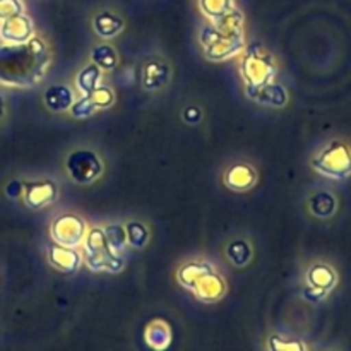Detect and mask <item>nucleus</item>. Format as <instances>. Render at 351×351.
<instances>
[{
  "label": "nucleus",
  "mask_w": 351,
  "mask_h": 351,
  "mask_svg": "<svg viewBox=\"0 0 351 351\" xmlns=\"http://www.w3.org/2000/svg\"><path fill=\"white\" fill-rule=\"evenodd\" d=\"M53 62L50 47L34 34L23 45H0V84L31 89L45 81Z\"/></svg>",
  "instance_id": "f257e3e1"
},
{
  "label": "nucleus",
  "mask_w": 351,
  "mask_h": 351,
  "mask_svg": "<svg viewBox=\"0 0 351 351\" xmlns=\"http://www.w3.org/2000/svg\"><path fill=\"white\" fill-rule=\"evenodd\" d=\"M243 23L245 16L235 7L221 19L202 24L199 31V45L204 57L211 62H225L242 53L245 48Z\"/></svg>",
  "instance_id": "f03ea898"
},
{
  "label": "nucleus",
  "mask_w": 351,
  "mask_h": 351,
  "mask_svg": "<svg viewBox=\"0 0 351 351\" xmlns=\"http://www.w3.org/2000/svg\"><path fill=\"white\" fill-rule=\"evenodd\" d=\"M177 281L202 304H216L228 291L225 278L208 261H191L178 267Z\"/></svg>",
  "instance_id": "7ed1b4c3"
},
{
  "label": "nucleus",
  "mask_w": 351,
  "mask_h": 351,
  "mask_svg": "<svg viewBox=\"0 0 351 351\" xmlns=\"http://www.w3.org/2000/svg\"><path fill=\"white\" fill-rule=\"evenodd\" d=\"M82 263L93 273H112L117 274L125 267V256L113 252L106 240L103 226L88 228L86 239L81 245Z\"/></svg>",
  "instance_id": "20e7f679"
},
{
  "label": "nucleus",
  "mask_w": 351,
  "mask_h": 351,
  "mask_svg": "<svg viewBox=\"0 0 351 351\" xmlns=\"http://www.w3.org/2000/svg\"><path fill=\"white\" fill-rule=\"evenodd\" d=\"M240 75L243 79V84L249 88L271 84L278 75V64L274 60V55L263 43L252 41L242 51Z\"/></svg>",
  "instance_id": "39448f33"
},
{
  "label": "nucleus",
  "mask_w": 351,
  "mask_h": 351,
  "mask_svg": "<svg viewBox=\"0 0 351 351\" xmlns=\"http://www.w3.org/2000/svg\"><path fill=\"white\" fill-rule=\"evenodd\" d=\"M312 170L331 180L351 178V146L345 141H329L311 160Z\"/></svg>",
  "instance_id": "423d86ee"
},
{
  "label": "nucleus",
  "mask_w": 351,
  "mask_h": 351,
  "mask_svg": "<svg viewBox=\"0 0 351 351\" xmlns=\"http://www.w3.org/2000/svg\"><path fill=\"white\" fill-rule=\"evenodd\" d=\"M67 177L77 185H89L99 180L105 173V163L98 153L88 147H77L71 151L64 161Z\"/></svg>",
  "instance_id": "0eeeda50"
},
{
  "label": "nucleus",
  "mask_w": 351,
  "mask_h": 351,
  "mask_svg": "<svg viewBox=\"0 0 351 351\" xmlns=\"http://www.w3.org/2000/svg\"><path fill=\"white\" fill-rule=\"evenodd\" d=\"M338 271L328 263H314L305 271L304 298L311 304H322L338 287Z\"/></svg>",
  "instance_id": "6e6552de"
},
{
  "label": "nucleus",
  "mask_w": 351,
  "mask_h": 351,
  "mask_svg": "<svg viewBox=\"0 0 351 351\" xmlns=\"http://www.w3.org/2000/svg\"><path fill=\"white\" fill-rule=\"evenodd\" d=\"M88 233L84 219L74 213H62L50 223V239L58 245L79 249Z\"/></svg>",
  "instance_id": "1a4fd4ad"
},
{
  "label": "nucleus",
  "mask_w": 351,
  "mask_h": 351,
  "mask_svg": "<svg viewBox=\"0 0 351 351\" xmlns=\"http://www.w3.org/2000/svg\"><path fill=\"white\" fill-rule=\"evenodd\" d=\"M58 199V185L51 178H41V180L24 182L23 201L33 211L48 208Z\"/></svg>",
  "instance_id": "9d476101"
},
{
  "label": "nucleus",
  "mask_w": 351,
  "mask_h": 351,
  "mask_svg": "<svg viewBox=\"0 0 351 351\" xmlns=\"http://www.w3.org/2000/svg\"><path fill=\"white\" fill-rule=\"evenodd\" d=\"M33 36L34 24L26 12L0 21V41L3 45H23Z\"/></svg>",
  "instance_id": "9b49d317"
},
{
  "label": "nucleus",
  "mask_w": 351,
  "mask_h": 351,
  "mask_svg": "<svg viewBox=\"0 0 351 351\" xmlns=\"http://www.w3.org/2000/svg\"><path fill=\"white\" fill-rule=\"evenodd\" d=\"M47 261L58 273L75 274L82 266V254L79 252V249H71V247L50 242L47 247Z\"/></svg>",
  "instance_id": "f8f14e48"
},
{
  "label": "nucleus",
  "mask_w": 351,
  "mask_h": 351,
  "mask_svg": "<svg viewBox=\"0 0 351 351\" xmlns=\"http://www.w3.org/2000/svg\"><path fill=\"white\" fill-rule=\"evenodd\" d=\"M259 175L252 165L245 163V161H237V163L230 165L223 173V184L226 189L233 192H249L256 187Z\"/></svg>",
  "instance_id": "ddd939ff"
},
{
  "label": "nucleus",
  "mask_w": 351,
  "mask_h": 351,
  "mask_svg": "<svg viewBox=\"0 0 351 351\" xmlns=\"http://www.w3.org/2000/svg\"><path fill=\"white\" fill-rule=\"evenodd\" d=\"M245 96L252 101L264 106H273V108H285L290 101L288 89L283 84L271 82V84L261 86V88H249L245 86Z\"/></svg>",
  "instance_id": "4468645a"
},
{
  "label": "nucleus",
  "mask_w": 351,
  "mask_h": 351,
  "mask_svg": "<svg viewBox=\"0 0 351 351\" xmlns=\"http://www.w3.org/2000/svg\"><path fill=\"white\" fill-rule=\"evenodd\" d=\"M171 67L165 60H149L144 64L141 82L147 93H158L170 82Z\"/></svg>",
  "instance_id": "2eb2a0df"
},
{
  "label": "nucleus",
  "mask_w": 351,
  "mask_h": 351,
  "mask_svg": "<svg viewBox=\"0 0 351 351\" xmlns=\"http://www.w3.org/2000/svg\"><path fill=\"white\" fill-rule=\"evenodd\" d=\"M77 99V93L67 84H51L45 89L43 103L51 113H65Z\"/></svg>",
  "instance_id": "dca6fc26"
},
{
  "label": "nucleus",
  "mask_w": 351,
  "mask_h": 351,
  "mask_svg": "<svg viewBox=\"0 0 351 351\" xmlns=\"http://www.w3.org/2000/svg\"><path fill=\"white\" fill-rule=\"evenodd\" d=\"M173 341L171 326L165 319H153L144 329V343L153 351H167Z\"/></svg>",
  "instance_id": "f3484780"
},
{
  "label": "nucleus",
  "mask_w": 351,
  "mask_h": 351,
  "mask_svg": "<svg viewBox=\"0 0 351 351\" xmlns=\"http://www.w3.org/2000/svg\"><path fill=\"white\" fill-rule=\"evenodd\" d=\"M93 31L98 34L101 40H113L119 36L125 27V21L119 16V14L112 12V10H99L91 21Z\"/></svg>",
  "instance_id": "a211bd4d"
},
{
  "label": "nucleus",
  "mask_w": 351,
  "mask_h": 351,
  "mask_svg": "<svg viewBox=\"0 0 351 351\" xmlns=\"http://www.w3.org/2000/svg\"><path fill=\"white\" fill-rule=\"evenodd\" d=\"M307 209L314 218L331 219L338 213V197L329 191H319L308 197Z\"/></svg>",
  "instance_id": "6ab92c4d"
},
{
  "label": "nucleus",
  "mask_w": 351,
  "mask_h": 351,
  "mask_svg": "<svg viewBox=\"0 0 351 351\" xmlns=\"http://www.w3.org/2000/svg\"><path fill=\"white\" fill-rule=\"evenodd\" d=\"M103 74H105V72H103L98 65L93 64V62H88V64L75 74V93H77L79 96L91 95L99 84H103Z\"/></svg>",
  "instance_id": "aec40b11"
},
{
  "label": "nucleus",
  "mask_w": 351,
  "mask_h": 351,
  "mask_svg": "<svg viewBox=\"0 0 351 351\" xmlns=\"http://www.w3.org/2000/svg\"><path fill=\"white\" fill-rule=\"evenodd\" d=\"M89 62L98 65L103 72H112L119 67V53L110 43H99L93 47L89 53Z\"/></svg>",
  "instance_id": "412c9836"
},
{
  "label": "nucleus",
  "mask_w": 351,
  "mask_h": 351,
  "mask_svg": "<svg viewBox=\"0 0 351 351\" xmlns=\"http://www.w3.org/2000/svg\"><path fill=\"white\" fill-rule=\"evenodd\" d=\"M225 254H226V259H228V263L232 264L233 267H239L240 269V267H245L247 264L252 261L254 249H252V245H250L249 240L237 239L226 245Z\"/></svg>",
  "instance_id": "4be33fe9"
},
{
  "label": "nucleus",
  "mask_w": 351,
  "mask_h": 351,
  "mask_svg": "<svg viewBox=\"0 0 351 351\" xmlns=\"http://www.w3.org/2000/svg\"><path fill=\"white\" fill-rule=\"evenodd\" d=\"M123 226H125L127 245L132 247L134 250H143L149 243L151 233L149 226L146 223L139 221V219H132V221H127Z\"/></svg>",
  "instance_id": "5701e85b"
},
{
  "label": "nucleus",
  "mask_w": 351,
  "mask_h": 351,
  "mask_svg": "<svg viewBox=\"0 0 351 351\" xmlns=\"http://www.w3.org/2000/svg\"><path fill=\"white\" fill-rule=\"evenodd\" d=\"M267 351H312L311 346L300 338H290L283 335H269L266 341Z\"/></svg>",
  "instance_id": "b1692460"
},
{
  "label": "nucleus",
  "mask_w": 351,
  "mask_h": 351,
  "mask_svg": "<svg viewBox=\"0 0 351 351\" xmlns=\"http://www.w3.org/2000/svg\"><path fill=\"white\" fill-rule=\"evenodd\" d=\"M199 9L209 23H215L235 9V3L233 0H199Z\"/></svg>",
  "instance_id": "393cba45"
},
{
  "label": "nucleus",
  "mask_w": 351,
  "mask_h": 351,
  "mask_svg": "<svg viewBox=\"0 0 351 351\" xmlns=\"http://www.w3.org/2000/svg\"><path fill=\"white\" fill-rule=\"evenodd\" d=\"M105 230L106 240H108L110 247H112L113 252L122 254L125 256L127 245V235H125V226L120 225V223H110V225L103 226Z\"/></svg>",
  "instance_id": "a878e982"
},
{
  "label": "nucleus",
  "mask_w": 351,
  "mask_h": 351,
  "mask_svg": "<svg viewBox=\"0 0 351 351\" xmlns=\"http://www.w3.org/2000/svg\"><path fill=\"white\" fill-rule=\"evenodd\" d=\"M88 96L91 98V101L95 103L96 110L112 108V106L115 105V99H117L113 88H110V86H106V84H99L98 88H96L95 91Z\"/></svg>",
  "instance_id": "bb28decb"
},
{
  "label": "nucleus",
  "mask_w": 351,
  "mask_h": 351,
  "mask_svg": "<svg viewBox=\"0 0 351 351\" xmlns=\"http://www.w3.org/2000/svg\"><path fill=\"white\" fill-rule=\"evenodd\" d=\"M96 112H98V110H96L95 103L91 101L89 96H79V98L74 101V105L71 106V110H69V113H71L74 119H79V120L89 119V117L95 115Z\"/></svg>",
  "instance_id": "cd10ccee"
},
{
  "label": "nucleus",
  "mask_w": 351,
  "mask_h": 351,
  "mask_svg": "<svg viewBox=\"0 0 351 351\" xmlns=\"http://www.w3.org/2000/svg\"><path fill=\"white\" fill-rule=\"evenodd\" d=\"M24 12L23 0H0V21Z\"/></svg>",
  "instance_id": "c85d7f7f"
},
{
  "label": "nucleus",
  "mask_w": 351,
  "mask_h": 351,
  "mask_svg": "<svg viewBox=\"0 0 351 351\" xmlns=\"http://www.w3.org/2000/svg\"><path fill=\"white\" fill-rule=\"evenodd\" d=\"M182 119L189 125H199L202 122V119H204V112H202L201 106L187 105L184 108V112H182Z\"/></svg>",
  "instance_id": "c756f323"
},
{
  "label": "nucleus",
  "mask_w": 351,
  "mask_h": 351,
  "mask_svg": "<svg viewBox=\"0 0 351 351\" xmlns=\"http://www.w3.org/2000/svg\"><path fill=\"white\" fill-rule=\"evenodd\" d=\"M23 192H24V182L17 180V178H14V180H10L9 184L5 185V195L9 199L23 197Z\"/></svg>",
  "instance_id": "7c9ffc66"
},
{
  "label": "nucleus",
  "mask_w": 351,
  "mask_h": 351,
  "mask_svg": "<svg viewBox=\"0 0 351 351\" xmlns=\"http://www.w3.org/2000/svg\"><path fill=\"white\" fill-rule=\"evenodd\" d=\"M7 115V106H5V99H3V96L0 95V122H2L3 119H5Z\"/></svg>",
  "instance_id": "2f4dec72"
},
{
  "label": "nucleus",
  "mask_w": 351,
  "mask_h": 351,
  "mask_svg": "<svg viewBox=\"0 0 351 351\" xmlns=\"http://www.w3.org/2000/svg\"><path fill=\"white\" fill-rule=\"evenodd\" d=\"M324 351H335V350H324Z\"/></svg>",
  "instance_id": "473e14b6"
}]
</instances>
